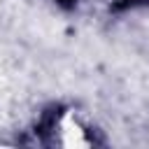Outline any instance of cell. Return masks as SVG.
Instances as JSON below:
<instances>
[{
    "instance_id": "6da1fadb",
    "label": "cell",
    "mask_w": 149,
    "mask_h": 149,
    "mask_svg": "<svg viewBox=\"0 0 149 149\" xmlns=\"http://www.w3.org/2000/svg\"><path fill=\"white\" fill-rule=\"evenodd\" d=\"M140 2H147V0H116L119 7H133V5H140Z\"/></svg>"
}]
</instances>
